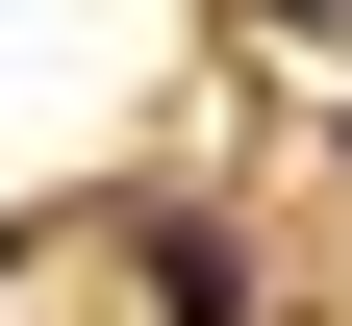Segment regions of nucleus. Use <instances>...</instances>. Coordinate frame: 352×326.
<instances>
[{
	"mask_svg": "<svg viewBox=\"0 0 352 326\" xmlns=\"http://www.w3.org/2000/svg\"><path fill=\"white\" fill-rule=\"evenodd\" d=\"M252 25H352V0H252Z\"/></svg>",
	"mask_w": 352,
	"mask_h": 326,
	"instance_id": "obj_1",
	"label": "nucleus"
}]
</instances>
